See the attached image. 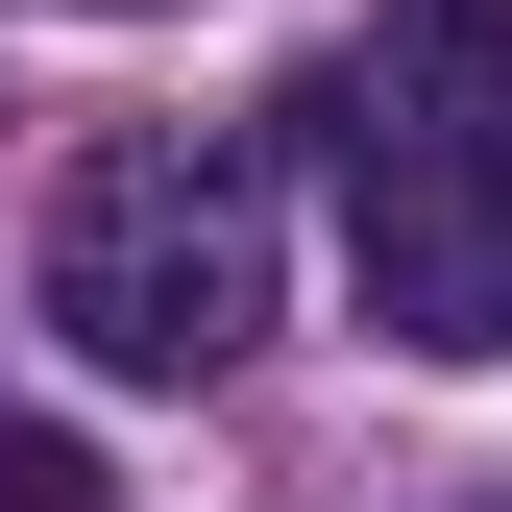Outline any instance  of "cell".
<instances>
[{
	"label": "cell",
	"mask_w": 512,
	"mask_h": 512,
	"mask_svg": "<svg viewBox=\"0 0 512 512\" xmlns=\"http://www.w3.org/2000/svg\"><path fill=\"white\" fill-rule=\"evenodd\" d=\"M49 317H74V366H122V391H220L244 342H269V269H293V220H269V147L244 122H122V147L49 171Z\"/></svg>",
	"instance_id": "obj_1"
},
{
	"label": "cell",
	"mask_w": 512,
	"mask_h": 512,
	"mask_svg": "<svg viewBox=\"0 0 512 512\" xmlns=\"http://www.w3.org/2000/svg\"><path fill=\"white\" fill-rule=\"evenodd\" d=\"M293 122L342 147V269H366V317L439 342V366H512V147H464V122H415V98H366V74H317Z\"/></svg>",
	"instance_id": "obj_2"
},
{
	"label": "cell",
	"mask_w": 512,
	"mask_h": 512,
	"mask_svg": "<svg viewBox=\"0 0 512 512\" xmlns=\"http://www.w3.org/2000/svg\"><path fill=\"white\" fill-rule=\"evenodd\" d=\"M366 98H415V122H464V147H512V0H391V25H366Z\"/></svg>",
	"instance_id": "obj_3"
},
{
	"label": "cell",
	"mask_w": 512,
	"mask_h": 512,
	"mask_svg": "<svg viewBox=\"0 0 512 512\" xmlns=\"http://www.w3.org/2000/svg\"><path fill=\"white\" fill-rule=\"evenodd\" d=\"M0 512H122V488H98V439H74V415H0Z\"/></svg>",
	"instance_id": "obj_4"
},
{
	"label": "cell",
	"mask_w": 512,
	"mask_h": 512,
	"mask_svg": "<svg viewBox=\"0 0 512 512\" xmlns=\"http://www.w3.org/2000/svg\"><path fill=\"white\" fill-rule=\"evenodd\" d=\"M98 25H122V0H98Z\"/></svg>",
	"instance_id": "obj_5"
}]
</instances>
